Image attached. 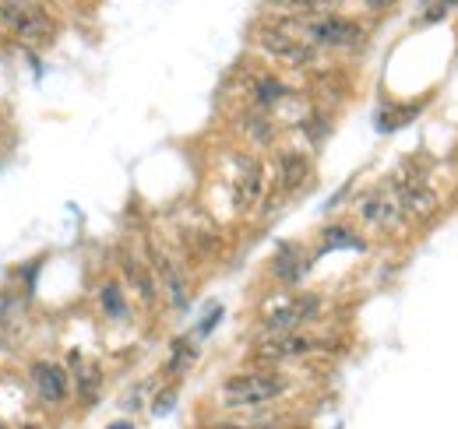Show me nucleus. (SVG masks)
<instances>
[{"label":"nucleus","instance_id":"nucleus-20","mask_svg":"<svg viewBox=\"0 0 458 429\" xmlns=\"http://www.w3.org/2000/svg\"><path fill=\"white\" fill-rule=\"evenodd\" d=\"M219 321H223V307H212V314H208V317L201 321V327H198V338H205V334H208Z\"/></svg>","mask_w":458,"mask_h":429},{"label":"nucleus","instance_id":"nucleus-26","mask_svg":"<svg viewBox=\"0 0 458 429\" xmlns=\"http://www.w3.org/2000/svg\"><path fill=\"white\" fill-rule=\"evenodd\" d=\"M0 429H4V426H0Z\"/></svg>","mask_w":458,"mask_h":429},{"label":"nucleus","instance_id":"nucleus-14","mask_svg":"<svg viewBox=\"0 0 458 429\" xmlns=\"http://www.w3.org/2000/svg\"><path fill=\"white\" fill-rule=\"evenodd\" d=\"M332 250H367L363 236L352 232V225H325L321 232V254H332Z\"/></svg>","mask_w":458,"mask_h":429},{"label":"nucleus","instance_id":"nucleus-6","mask_svg":"<svg viewBox=\"0 0 458 429\" xmlns=\"http://www.w3.org/2000/svg\"><path fill=\"white\" fill-rule=\"evenodd\" d=\"M318 314H321V296L307 292V296H296V299L283 303L279 310H272V314L265 317V331H268V334H276V331H300L303 324L314 321Z\"/></svg>","mask_w":458,"mask_h":429},{"label":"nucleus","instance_id":"nucleus-4","mask_svg":"<svg viewBox=\"0 0 458 429\" xmlns=\"http://www.w3.org/2000/svg\"><path fill=\"white\" fill-rule=\"evenodd\" d=\"M321 341L314 334H303V331H276V334H265L258 345H254V356L265 359V363H289V359H300V356H310Z\"/></svg>","mask_w":458,"mask_h":429},{"label":"nucleus","instance_id":"nucleus-12","mask_svg":"<svg viewBox=\"0 0 458 429\" xmlns=\"http://www.w3.org/2000/svg\"><path fill=\"white\" fill-rule=\"evenodd\" d=\"M307 176H310V159L303 152H283V159H279V187H283V194L300 190L307 183Z\"/></svg>","mask_w":458,"mask_h":429},{"label":"nucleus","instance_id":"nucleus-7","mask_svg":"<svg viewBox=\"0 0 458 429\" xmlns=\"http://www.w3.org/2000/svg\"><path fill=\"white\" fill-rule=\"evenodd\" d=\"M360 218H363V225L381 229V232H392V229H399L402 222H405V214H402L392 190H370L360 201Z\"/></svg>","mask_w":458,"mask_h":429},{"label":"nucleus","instance_id":"nucleus-8","mask_svg":"<svg viewBox=\"0 0 458 429\" xmlns=\"http://www.w3.org/2000/svg\"><path fill=\"white\" fill-rule=\"evenodd\" d=\"M32 383H36L39 398L50 401V405H60L67 398V374L57 363H36L32 366Z\"/></svg>","mask_w":458,"mask_h":429},{"label":"nucleus","instance_id":"nucleus-11","mask_svg":"<svg viewBox=\"0 0 458 429\" xmlns=\"http://www.w3.org/2000/svg\"><path fill=\"white\" fill-rule=\"evenodd\" d=\"M152 265H156L163 285H166V292H170L173 307H176V310H187V282H183V274L176 271V265H173L163 250H156V247H152Z\"/></svg>","mask_w":458,"mask_h":429},{"label":"nucleus","instance_id":"nucleus-22","mask_svg":"<svg viewBox=\"0 0 458 429\" xmlns=\"http://www.w3.org/2000/svg\"><path fill=\"white\" fill-rule=\"evenodd\" d=\"M173 408V391H163V401H159V405H152V412H156V416H163V412H170Z\"/></svg>","mask_w":458,"mask_h":429},{"label":"nucleus","instance_id":"nucleus-25","mask_svg":"<svg viewBox=\"0 0 458 429\" xmlns=\"http://www.w3.org/2000/svg\"><path fill=\"white\" fill-rule=\"evenodd\" d=\"M0 349H4V341H0Z\"/></svg>","mask_w":458,"mask_h":429},{"label":"nucleus","instance_id":"nucleus-10","mask_svg":"<svg viewBox=\"0 0 458 429\" xmlns=\"http://www.w3.org/2000/svg\"><path fill=\"white\" fill-rule=\"evenodd\" d=\"M236 208L240 212H247L250 205H258V198L265 194V165L261 162H247L243 169H240V176H236Z\"/></svg>","mask_w":458,"mask_h":429},{"label":"nucleus","instance_id":"nucleus-23","mask_svg":"<svg viewBox=\"0 0 458 429\" xmlns=\"http://www.w3.org/2000/svg\"><path fill=\"white\" fill-rule=\"evenodd\" d=\"M360 4H363V7H370V11H388L395 0H360Z\"/></svg>","mask_w":458,"mask_h":429},{"label":"nucleus","instance_id":"nucleus-3","mask_svg":"<svg viewBox=\"0 0 458 429\" xmlns=\"http://www.w3.org/2000/svg\"><path fill=\"white\" fill-rule=\"evenodd\" d=\"M258 46L272 56V60H279L286 67H296V71L314 67L318 54H321L300 32H293V25H265V29H258Z\"/></svg>","mask_w":458,"mask_h":429},{"label":"nucleus","instance_id":"nucleus-2","mask_svg":"<svg viewBox=\"0 0 458 429\" xmlns=\"http://www.w3.org/2000/svg\"><path fill=\"white\" fill-rule=\"evenodd\" d=\"M296 32L314 46V50H356L367 39V29L356 18H345L335 11L310 14L296 25Z\"/></svg>","mask_w":458,"mask_h":429},{"label":"nucleus","instance_id":"nucleus-1","mask_svg":"<svg viewBox=\"0 0 458 429\" xmlns=\"http://www.w3.org/2000/svg\"><path fill=\"white\" fill-rule=\"evenodd\" d=\"M289 391V380L276 370H247V374H233L223 380L219 398L229 408H261L276 398H283Z\"/></svg>","mask_w":458,"mask_h":429},{"label":"nucleus","instance_id":"nucleus-24","mask_svg":"<svg viewBox=\"0 0 458 429\" xmlns=\"http://www.w3.org/2000/svg\"><path fill=\"white\" fill-rule=\"evenodd\" d=\"M114 429H134L131 423H120V426H114Z\"/></svg>","mask_w":458,"mask_h":429},{"label":"nucleus","instance_id":"nucleus-17","mask_svg":"<svg viewBox=\"0 0 458 429\" xmlns=\"http://www.w3.org/2000/svg\"><path fill=\"white\" fill-rule=\"evenodd\" d=\"M194 359H198V345H194L191 338H176V341H173V356H170V363H166V370H170L173 376L187 374V370L194 366Z\"/></svg>","mask_w":458,"mask_h":429},{"label":"nucleus","instance_id":"nucleus-5","mask_svg":"<svg viewBox=\"0 0 458 429\" xmlns=\"http://www.w3.org/2000/svg\"><path fill=\"white\" fill-rule=\"evenodd\" d=\"M0 25H7L18 39H43L50 36V21L43 18V11H36L25 0H0Z\"/></svg>","mask_w":458,"mask_h":429},{"label":"nucleus","instance_id":"nucleus-9","mask_svg":"<svg viewBox=\"0 0 458 429\" xmlns=\"http://www.w3.org/2000/svg\"><path fill=\"white\" fill-rule=\"evenodd\" d=\"M307 268H310V257H307L296 243H283L279 254H276V261H272V271H276V278H279L283 285H300Z\"/></svg>","mask_w":458,"mask_h":429},{"label":"nucleus","instance_id":"nucleus-15","mask_svg":"<svg viewBox=\"0 0 458 429\" xmlns=\"http://www.w3.org/2000/svg\"><path fill=\"white\" fill-rule=\"evenodd\" d=\"M123 268H127V278H131V289L141 296L145 307H152V303H156V292H159V289H156V274L145 268V265L131 261V257L123 261Z\"/></svg>","mask_w":458,"mask_h":429},{"label":"nucleus","instance_id":"nucleus-16","mask_svg":"<svg viewBox=\"0 0 458 429\" xmlns=\"http://www.w3.org/2000/svg\"><path fill=\"white\" fill-rule=\"evenodd\" d=\"M99 310L110 317V321H123L131 310H127V296H123V289L116 285V282H106L103 289H99Z\"/></svg>","mask_w":458,"mask_h":429},{"label":"nucleus","instance_id":"nucleus-19","mask_svg":"<svg viewBox=\"0 0 458 429\" xmlns=\"http://www.w3.org/2000/svg\"><path fill=\"white\" fill-rule=\"evenodd\" d=\"M74 374H78V391L85 394V401H92L96 398V391H99V366H74Z\"/></svg>","mask_w":458,"mask_h":429},{"label":"nucleus","instance_id":"nucleus-13","mask_svg":"<svg viewBox=\"0 0 458 429\" xmlns=\"http://www.w3.org/2000/svg\"><path fill=\"white\" fill-rule=\"evenodd\" d=\"M289 88L286 81H279V78H272V74H261V78H254V85H250V96H254V109H276L283 99H289Z\"/></svg>","mask_w":458,"mask_h":429},{"label":"nucleus","instance_id":"nucleus-21","mask_svg":"<svg viewBox=\"0 0 458 429\" xmlns=\"http://www.w3.org/2000/svg\"><path fill=\"white\" fill-rule=\"evenodd\" d=\"M205 429H265V426H254V423H208Z\"/></svg>","mask_w":458,"mask_h":429},{"label":"nucleus","instance_id":"nucleus-18","mask_svg":"<svg viewBox=\"0 0 458 429\" xmlns=\"http://www.w3.org/2000/svg\"><path fill=\"white\" fill-rule=\"evenodd\" d=\"M268 4L286 14H296V18H310V14H321L332 7V0H268Z\"/></svg>","mask_w":458,"mask_h":429}]
</instances>
